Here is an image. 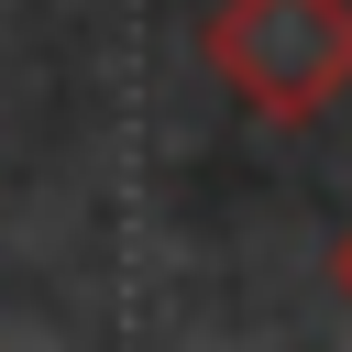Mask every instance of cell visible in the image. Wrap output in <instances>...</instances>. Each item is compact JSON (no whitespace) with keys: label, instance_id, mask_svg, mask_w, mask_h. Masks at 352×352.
Instances as JSON below:
<instances>
[{"label":"cell","instance_id":"6da1fadb","mask_svg":"<svg viewBox=\"0 0 352 352\" xmlns=\"http://www.w3.org/2000/svg\"><path fill=\"white\" fill-rule=\"evenodd\" d=\"M198 44L253 121H319L352 88V0H220Z\"/></svg>","mask_w":352,"mask_h":352},{"label":"cell","instance_id":"7a4b0ae2","mask_svg":"<svg viewBox=\"0 0 352 352\" xmlns=\"http://www.w3.org/2000/svg\"><path fill=\"white\" fill-rule=\"evenodd\" d=\"M330 275H341V297H352V231H341V253H330Z\"/></svg>","mask_w":352,"mask_h":352}]
</instances>
